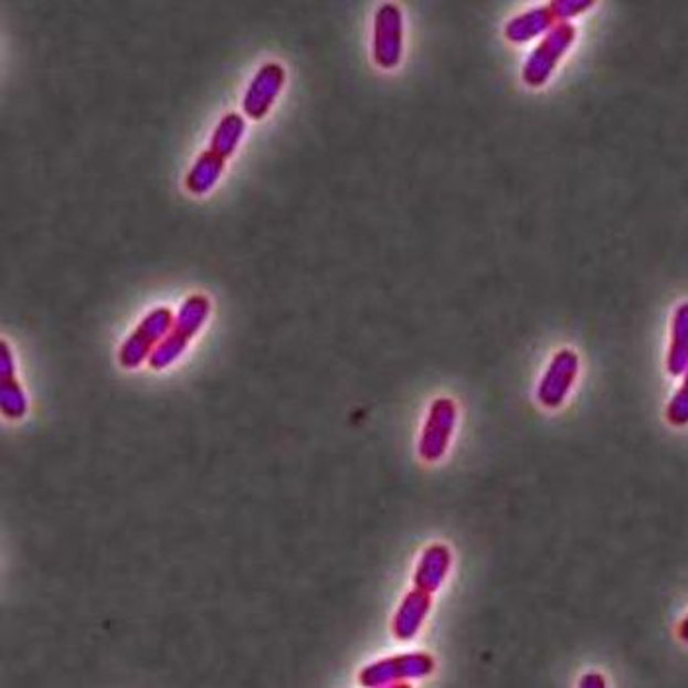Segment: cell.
I'll list each match as a JSON object with an SVG mask.
<instances>
[{
    "instance_id": "obj_1",
    "label": "cell",
    "mask_w": 688,
    "mask_h": 688,
    "mask_svg": "<svg viewBox=\"0 0 688 688\" xmlns=\"http://www.w3.org/2000/svg\"><path fill=\"white\" fill-rule=\"evenodd\" d=\"M211 299L205 294L189 295L183 304L179 305L178 314L173 317L171 329L160 347L154 350L148 364L152 370H166L176 364L181 354L188 350L191 340L205 327L211 317Z\"/></svg>"
},
{
    "instance_id": "obj_2",
    "label": "cell",
    "mask_w": 688,
    "mask_h": 688,
    "mask_svg": "<svg viewBox=\"0 0 688 688\" xmlns=\"http://www.w3.org/2000/svg\"><path fill=\"white\" fill-rule=\"evenodd\" d=\"M435 657L425 652L398 653L374 663H368L358 675L362 687H400L412 680L425 679L435 673Z\"/></svg>"
},
{
    "instance_id": "obj_3",
    "label": "cell",
    "mask_w": 688,
    "mask_h": 688,
    "mask_svg": "<svg viewBox=\"0 0 688 688\" xmlns=\"http://www.w3.org/2000/svg\"><path fill=\"white\" fill-rule=\"evenodd\" d=\"M576 40V27L572 22H557L539 44L529 52L528 60L521 67V80L531 89L546 87L557 65L569 54Z\"/></svg>"
},
{
    "instance_id": "obj_4",
    "label": "cell",
    "mask_w": 688,
    "mask_h": 688,
    "mask_svg": "<svg viewBox=\"0 0 688 688\" xmlns=\"http://www.w3.org/2000/svg\"><path fill=\"white\" fill-rule=\"evenodd\" d=\"M173 317L176 315L170 307H156L144 315L142 321L136 325L135 331L130 332L120 345L118 364L125 370H136L142 367L144 362H148L154 350L160 347L161 340L170 332Z\"/></svg>"
},
{
    "instance_id": "obj_5",
    "label": "cell",
    "mask_w": 688,
    "mask_h": 688,
    "mask_svg": "<svg viewBox=\"0 0 688 688\" xmlns=\"http://www.w3.org/2000/svg\"><path fill=\"white\" fill-rule=\"evenodd\" d=\"M405 50V20L398 2H382L372 27V60L375 67L392 72L400 67Z\"/></svg>"
},
{
    "instance_id": "obj_6",
    "label": "cell",
    "mask_w": 688,
    "mask_h": 688,
    "mask_svg": "<svg viewBox=\"0 0 688 688\" xmlns=\"http://www.w3.org/2000/svg\"><path fill=\"white\" fill-rule=\"evenodd\" d=\"M458 423V405L451 398H437L430 405L421 427L417 455L423 463L435 465L447 455Z\"/></svg>"
},
{
    "instance_id": "obj_7",
    "label": "cell",
    "mask_w": 688,
    "mask_h": 688,
    "mask_svg": "<svg viewBox=\"0 0 688 688\" xmlns=\"http://www.w3.org/2000/svg\"><path fill=\"white\" fill-rule=\"evenodd\" d=\"M579 372H581V358L576 354V350H557L537 384L536 398L539 405L546 410L563 407L567 398L571 395L572 388L576 384Z\"/></svg>"
},
{
    "instance_id": "obj_8",
    "label": "cell",
    "mask_w": 688,
    "mask_h": 688,
    "mask_svg": "<svg viewBox=\"0 0 688 688\" xmlns=\"http://www.w3.org/2000/svg\"><path fill=\"white\" fill-rule=\"evenodd\" d=\"M287 73L282 63L260 65L242 97V115L251 120H264L276 105L279 93L286 87Z\"/></svg>"
},
{
    "instance_id": "obj_9",
    "label": "cell",
    "mask_w": 688,
    "mask_h": 688,
    "mask_svg": "<svg viewBox=\"0 0 688 688\" xmlns=\"http://www.w3.org/2000/svg\"><path fill=\"white\" fill-rule=\"evenodd\" d=\"M433 594L413 586L403 596L392 620V634L398 642H412L420 635L421 627L430 616Z\"/></svg>"
},
{
    "instance_id": "obj_10",
    "label": "cell",
    "mask_w": 688,
    "mask_h": 688,
    "mask_svg": "<svg viewBox=\"0 0 688 688\" xmlns=\"http://www.w3.org/2000/svg\"><path fill=\"white\" fill-rule=\"evenodd\" d=\"M0 410L10 421L24 420L28 413L27 392L17 378L14 354L7 340L0 342Z\"/></svg>"
},
{
    "instance_id": "obj_11",
    "label": "cell",
    "mask_w": 688,
    "mask_h": 688,
    "mask_svg": "<svg viewBox=\"0 0 688 688\" xmlns=\"http://www.w3.org/2000/svg\"><path fill=\"white\" fill-rule=\"evenodd\" d=\"M453 569V551L445 543H433L420 554L413 571V586L435 594L445 584Z\"/></svg>"
},
{
    "instance_id": "obj_12",
    "label": "cell",
    "mask_w": 688,
    "mask_h": 688,
    "mask_svg": "<svg viewBox=\"0 0 688 688\" xmlns=\"http://www.w3.org/2000/svg\"><path fill=\"white\" fill-rule=\"evenodd\" d=\"M557 24L551 2L533 7L521 14H516L504 27V38L510 44H529L537 38L546 36L547 32Z\"/></svg>"
},
{
    "instance_id": "obj_13",
    "label": "cell",
    "mask_w": 688,
    "mask_h": 688,
    "mask_svg": "<svg viewBox=\"0 0 688 688\" xmlns=\"http://www.w3.org/2000/svg\"><path fill=\"white\" fill-rule=\"evenodd\" d=\"M224 168H226V160L207 148L191 163L183 179V186L191 195H207L209 191H213L219 179L223 178Z\"/></svg>"
},
{
    "instance_id": "obj_14",
    "label": "cell",
    "mask_w": 688,
    "mask_h": 688,
    "mask_svg": "<svg viewBox=\"0 0 688 688\" xmlns=\"http://www.w3.org/2000/svg\"><path fill=\"white\" fill-rule=\"evenodd\" d=\"M665 367L670 375H682L688 368V301H680L670 317L669 350Z\"/></svg>"
},
{
    "instance_id": "obj_15",
    "label": "cell",
    "mask_w": 688,
    "mask_h": 688,
    "mask_svg": "<svg viewBox=\"0 0 688 688\" xmlns=\"http://www.w3.org/2000/svg\"><path fill=\"white\" fill-rule=\"evenodd\" d=\"M244 135H246V117L241 113H226L211 135L209 150L229 161L239 150Z\"/></svg>"
},
{
    "instance_id": "obj_16",
    "label": "cell",
    "mask_w": 688,
    "mask_h": 688,
    "mask_svg": "<svg viewBox=\"0 0 688 688\" xmlns=\"http://www.w3.org/2000/svg\"><path fill=\"white\" fill-rule=\"evenodd\" d=\"M667 423L673 427H687L688 425V368L682 374V384L673 393L667 410H665Z\"/></svg>"
},
{
    "instance_id": "obj_17",
    "label": "cell",
    "mask_w": 688,
    "mask_h": 688,
    "mask_svg": "<svg viewBox=\"0 0 688 688\" xmlns=\"http://www.w3.org/2000/svg\"><path fill=\"white\" fill-rule=\"evenodd\" d=\"M594 7L596 4L589 2V0H554L551 2L557 22H571L572 19L581 17L586 10L594 9Z\"/></svg>"
},
{
    "instance_id": "obj_18",
    "label": "cell",
    "mask_w": 688,
    "mask_h": 688,
    "mask_svg": "<svg viewBox=\"0 0 688 688\" xmlns=\"http://www.w3.org/2000/svg\"><path fill=\"white\" fill-rule=\"evenodd\" d=\"M579 685L584 688H604L608 682L602 677V673H594V670H592V673H586V675L582 677Z\"/></svg>"
},
{
    "instance_id": "obj_19",
    "label": "cell",
    "mask_w": 688,
    "mask_h": 688,
    "mask_svg": "<svg viewBox=\"0 0 688 688\" xmlns=\"http://www.w3.org/2000/svg\"><path fill=\"white\" fill-rule=\"evenodd\" d=\"M677 637H679L682 644L688 645V614L680 620L679 626H677Z\"/></svg>"
}]
</instances>
